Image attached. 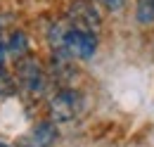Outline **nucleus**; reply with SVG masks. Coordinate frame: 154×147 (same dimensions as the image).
<instances>
[{"label":"nucleus","mask_w":154,"mask_h":147,"mask_svg":"<svg viewBox=\"0 0 154 147\" xmlns=\"http://www.w3.org/2000/svg\"><path fill=\"white\" fill-rule=\"evenodd\" d=\"M48 40L50 48L55 52V59H90L97 50V36L90 31H83L71 26L69 21H59L52 24L48 31Z\"/></svg>","instance_id":"nucleus-1"},{"label":"nucleus","mask_w":154,"mask_h":147,"mask_svg":"<svg viewBox=\"0 0 154 147\" xmlns=\"http://www.w3.org/2000/svg\"><path fill=\"white\" fill-rule=\"evenodd\" d=\"M14 81H17V90L26 97H40L48 88V76L43 71L40 62L31 55L17 57V67H14Z\"/></svg>","instance_id":"nucleus-2"},{"label":"nucleus","mask_w":154,"mask_h":147,"mask_svg":"<svg viewBox=\"0 0 154 147\" xmlns=\"http://www.w3.org/2000/svg\"><path fill=\"white\" fill-rule=\"evenodd\" d=\"M85 107L83 102V95L74 88H64L59 90L52 100H50V116L52 121L57 124H66V121H74L81 116V111Z\"/></svg>","instance_id":"nucleus-3"},{"label":"nucleus","mask_w":154,"mask_h":147,"mask_svg":"<svg viewBox=\"0 0 154 147\" xmlns=\"http://www.w3.org/2000/svg\"><path fill=\"white\" fill-rule=\"evenodd\" d=\"M69 24L76 26V29H83V31L97 33L100 26H102V17H100V12L95 10L93 2L76 0V2L69 7Z\"/></svg>","instance_id":"nucleus-4"},{"label":"nucleus","mask_w":154,"mask_h":147,"mask_svg":"<svg viewBox=\"0 0 154 147\" xmlns=\"http://www.w3.org/2000/svg\"><path fill=\"white\" fill-rule=\"evenodd\" d=\"M57 140V128L52 121H40L26 135L19 138V147H50Z\"/></svg>","instance_id":"nucleus-5"},{"label":"nucleus","mask_w":154,"mask_h":147,"mask_svg":"<svg viewBox=\"0 0 154 147\" xmlns=\"http://www.w3.org/2000/svg\"><path fill=\"white\" fill-rule=\"evenodd\" d=\"M7 52L12 57H21L29 52V38L24 31H14L12 36H10V43H7Z\"/></svg>","instance_id":"nucleus-6"},{"label":"nucleus","mask_w":154,"mask_h":147,"mask_svg":"<svg viewBox=\"0 0 154 147\" xmlns=\"http://www.w3.org/2000/svg\"><path fill=\"white\" fill-rule=\"evenodd\" d=\"M137 21L140 24L154 21V0H137Z\"/></svg>","instance_id":"nucleus-7"},{"label":"nucleus","mask_w":154,"mask_h":147,"mask_svg":"<svg viewBox=\"0 0 154 147\" xmlns=\"http://www.w3.org/2000/svg\"><path fill=\"white\" fill-rule=\"evenodd\" d=\"M14 92H17L14 76H10L5 69H0V97H10V95H14Z\"/></svg>","instance_id":"nucleus-8"},{"label":"nucleus","mask_w":154,"mask_h":147,"mask_svg":"<svg viewBox=\"0 0 154 147\" xmlns=\"http://www.w3.org/2000/svg\"><path fill=\"white\" fill-rule=\"evenodd\" d=\"M102 2H104V5H107L112 12H116V10H121V7H123L128 0H102Z\"/></svg>","instance_id":"nucleus-9"},{"label":"nucleus","mask_w":154,"mask_h":147,"mask_svg":"<svg viewBox=\"0 0 154 147\" xmlns=\"http://www.w3.org/2000/svg\"><path fill=\"white\" fill-rule=\"evenodd\" d=\"M5 55H7V45L0 40V69L5 67Z\"/></svg>","instance_id":"nucleus-10"},{"label":"nucleus","mask_w":154,"mask_h":147,"mask_svg":"<svg viewBox=\"0 0 154 147\" xmlns=\"http://www.w3.org/2000/svg\"><path fill=\"white\" fill-rule=\"evenodd\" d=\"M0 147H10V145H5V142H0Z\"/></svg>","instance_id":"nucleus-11"}]
</instances>
